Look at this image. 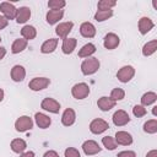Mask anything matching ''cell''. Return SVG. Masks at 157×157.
Masks as SVG:
<instances>
[{"instance_id":"1","label":"cell","mask_w":157,"mask_h":157,"mask_svg":"<svg viewBox=\"0 0 157 157\" xmlns=\"http://www.w3.org/2000/svg\"><path fill=\"white\" fill-rule=\"evenodd\" d=\"M99 66H101L99 60L97 58H94V56H91V58L85 59L81 63V72L83 75H86V76L93 75V74H96L98 71Z\"/></svg>"},{"instance_id":"2","label":"cell","mask_w":157,"mask_h":157,"mask_svg":"<svg viewBox=\"0 0 157 157\" xmlns=\"http://www.w3.org/2000/svg\"><path fill=\"white\" fill-rule=\"evenodd\" d=\"M91 90H90V86L86 83V82H78V83H75L71 88V94L74 98L76 99H85L86 97H88Z\"/></svg>"},{"instance_id":"3","label":"cell","mask_w":157,"mask_h":157,"mask_svg":"<svg viewBox=\"0 0 157 157\" xmlns=\"http://www.w3.org/2000/svg\"><path fill=\"white\" fill-rule=\"evenodd\" d=\"M134 76H135V69L131 65H125L120 67L117 72V78L123 83H128L129 81L132 80Z\"/></svg>"},{"instance_id":"4","label":"cell","mask_w":157,"mask_h":157,"mask_svg":"<svg viewBox=\"0 0 157 157\" xmlns=\"http://www.w3.org/2000/svg\"><path fill=\"white\" fill-rule=\"evenodd\" d=\"M33 124L34 123H33V120H32L31 117H28V115H21L15 121V129L18 132H25V131L31 130L33 128Z\"/></svg>"},{"instance_id":"5","label":"cell","mask_w":157,"mask_h":157,"mask_svg":"<svg viewBox=\"0 0 157 157\" xmlns=\"http://www.w3.org/2000/svg\"><path fill=\"white\" fill-rule=\"evenodd\" d=\"M109 124L108 121H105L104 119L101 118H96L90 123V131L94 135H99L102 132H104L105 130H108Z\"/></svg>"},{"instance_id":"6","label":"cell","mask_w":157,"mask_h":157,"mask_svg":"<svg viewBox=\"0 0 157 157\" xmlns=\"http://www.w3.org/2000/svg\"><path fill=\"white\" fill-rule=\"evenodd\" d=\"M40 108L49 112V113H53V114H58L60 112V103L54 99V98H50V97H47L44 98L42 102H40Z\"/></svg>"},{"instance_id":"7","label":"cell","mask_w":157,"mask_h":157,"mask_svg":"<svg viewBox=\"0 0 157 157\" xmlns=\"http://www.w3.org/2000/svg\"><path fill=\"white\" fill-rule=\"evenodd\" d=\"M49 85H50V80L48 77H34L29 81L28 87H29V90H32L34 92H38V91H42V90L47 88Z\"/></svg>"},{"instance_id":"8","label":"cell","mask_w":157,"mask_h":157,"mask_svg":"<svg viewBox=\"0 0 157 157\" xmlns=\"http://www.w3.org/2000/svg\"><path fill=\"white\" fill-rule=\"evenodd\" d=\"M120 43V38L118 34L113 33V32H109L104 36V39H103V45L105 49L108 50H113L115 49Z\"/></svg>"},{"instance_id":"9","label":"cell","mask_w":157,"mask_h":157,"mask_svg":"<svg viewBox=\"0 0 157 157\" xmlns=\"http://www.w3.org/2000/svg\"><path fill=\"white\" fill-rule=\"evenodd\" d=\"M82 151L87 156H93V155H97L98 152H101L102 151V147L94 140H86L82 144Z\"/></svg>"},{"instance_id":"10","label":"cell","mask_w":157,"mask_h":157,"mask_svg":"<svg viewBox=\"0 0 157 157\" xmlns=\"http://www.w3.org/2000/svg\"><path fill=\"white\" fill-rule=\"evenodd\" d=\"M0 11L2 13L4 17H6L7 20H13L16 17V12H17V9L15 7L13 4L9 2V1H2L0 4Z\"/></svg>"},{"instance_id":"11","label":"cell","mask_w":157,"mask_h":157,"mask_svg":"<svg viewBox=\"0 0 157 157\" xmlns=\"http://www.w3.org/2000/svg\"><path fill=\"white\" fill-rule=\"evenodd\" d=\"M72 27H74V22H71V21L61 22L55 27V33H56V36H59V38L65 39V38H67L69 33L72 31Z\"/></svg>"},{"instance_id":"12","label":"cell","mask_w":157,"mask_h":157,"mask_svg":"<svg viewBox=\"0 0 157 157\" xmlns=\"http://www.w3.org/2000/svg\"><path fill=\"white\" fill-rule=\"evenodd\" d=\"M112 119H113V123H114L115 126H124V125H126L130 121L129 114L125 110H123V109H118L113 114V118Z\"/></svg>"},{"instance_id":"13","label":"cell","mask_w":157,"mask_h":157,"mask_svg":"<svg viewBox=\"0 0 157 157\" xmlns=\"http://www.w3.org/2000/svg\"><path fill=\"white\" fill-rule=\"evenodd\" d=\"M76 121V113L72 108H66L61 115V124L64 126H71Z\"/></svg>"},{"instance_id":"14","label":"cell","mask_w":157,"mask_h":157,"mask_svg":"<svg viewBox=\"0 0 157 157\" xmlns=\"http://www.w3.org/2000/svg\"><path fill=\"white\" fill-rule=\"evenodd\" d=\"M114 140H115L117 145H121V146H129L132 144V136L128 131H124V130L117 131Z\"/></svg>"},{"instance_id":"15","label":"cell","mask_w":157,"mask_h":157,"mask_svg":"<svg viewBox=\"0 0 157 157\" xmlns=\"http://www.w3.org/2000/svg\"><path fill=\"white\" fill-rule=\"evenodd\" d=\"M137 27H139V32L141 34H147L153 27H155V23L150 18V17H141L139 20V23H137Z\"/></svg>"},{"instance_id":"16","label":"cell","mask_w":157,"mask_h":157,"mask_svg":"<svg viewBox=\"0 0 157 157\" xmlns=\"http://www.w3.org/2000/svg\"><path fill=\"white\" fill-rule=\"evenodd\" d=\"M117 104V102H114L110 97H107V96H102L101 98H98L97 101V105L98 108L102 110V112H108L112 108H114Z\"/></svg>"},{"instance_id":"17","label":"cell","mask_w":157,"mask_h":157,"mask_svg":"<svg viewBox=\"0 0 157 157\" xmlns=\"http://www.w3.org/2000/svg\"><path fill=\"white\" fill-rule=\"evenodd\" d=\"M80 33L85 38H93L96 36V27L91 22H83L80 26Z\"/></svg>"},{"instance_id":"18","label":"cell","mask_w":157,"mask_h":157,"mask_svg":"<svg viewBox=\"0 0 157 157\" xmlns=\"http://www.w3.org/2000/svg\"><path fill=\"white\" fill-rule=\"evenodd\" d=\"M10 75H11L12 81H15V82H22L25 80V77H26V70H25V67L22 65H15L11 69Z\"/></svg>"},{"instance_id":"19","label":"cell","mask_w":157,"mask_h":157,"mask_svg":"<svg viewBox=\"0 0 157 157\" xmlns=\"http://www.w3.org/2000/svg\"><path fill=\"white\" fill-rule=\"evenodd\" d=\"M31 17V9L27 7V6H22L20 9H17V12H16V22L17 23H26Z\"/></svg>"},{"instance_id":"20","label":"cell","mask_w":157,"mask_h":157,"mask_svg":"<svg viewBox=\"0 0 157 157\" xmlns=\"http://www.w3.org/2000/svg\"><path fill=\"white\" fill-rule=\"evenodd\" d=\"M34 121H36V124L38 125V128H40V129H47V128H49L50 124H52V119H50L47 114L39 113V112L34 114Z\"/></svg>"},{"instance_id":"21","label":"cell","mask_w":157,"mask_h":157,"mask_svg":"<svg viewBox=\"0 0 157 157\" xmlns=\"http://www.w3.org/2000/svg\"><path fill=\"white\" fill-rule=\"evenodd\" d=\"M64 16V10H49L47 12L45 20L49 25H55L58 23Z\"/></svg>"},{"instance_id":"22","label":"cell","mask_w":157,"mask_h":157,"mask_svg":"<svg viewBox=\"0 0 157 157\" xmlns=\"http://www.w3.org/2000/svg\"><path fill=\"white\" fill-rule=\"evenodd\" d=\"M76 45H77V39L76 38H65V39H63L61 50H63L64 54L69 55L76 49Z\"/></svg>"},{"instance_id":"23","label":"cell","mask_w":157,"mask_h":157,"mask_svg":"<svg viewBox=\"0 0 157 157\" xmlns=\"http://www.w3.org/2000/svg\"><path fill=\"white\" fill-rule=\"evenodd\" d=\"M58 39L56 38H49L47 39L45 42H43V44L40 45V52L43 54H49V53H53L56 47H58Z\"/></svg>"},{"instance_id":"24","label":"cell","mask_w":157,"mask_h":157,"mask_svg":"<svg viewBox=\"0 0 157 157\" xmlns=\"http://www.w3.org/2000/svg\"><path fill=\"white\" fill-rule=\"evenodd\" d=\"M10 147H11V150H12L15 153L21 155V153H23V152L26 151L27 144H26V141H25L23 139H13V140L11 141V144H10Z\"/></svg>"},{"instance_id":"25","label":"cell","mask_w":157,"mask_h":157,"mask_svg":"<svg viewBox=\"0 0 157 157\" xmlns=\"http://www.w3.org/2000/svg\"><path fill=\"white\" fill-rule=\"evenodd\" d=\"M96 45L93 43H87L85 45L81 47V49L78 50V56L80 58H91L94 53H96Z\"/></svg>"},{"instance_id":"26","label":"cell","mask_w":157,"mask_h":157,"mask_svg":"<svg viewBox=\"0 0 157 157\" xmlns=\"http://www.w3.org/2000/svg\"><path fill=\"white\" fill-rule=\"evenodd\" d=\"M21 36H22V38L26 39L27 42H28V40H32V39H34L36 36H37V29H36L33 26L26 25V26H23L22 29H21Z\"/></svg>"},{"instance_id":"27","label":"cell","mask_w":157,"mask_h":157,"mask_svg":"<svg viewBox=\"0 0 157 157\" xmlns=\"http://www.w3.org/2000/svg\"><path fill=\"white\" fill-rule=\"evenodd\" d=\"M27 44H28V42H27L26 39H23V38H17V39H15L13 43H12V45H11V52H12V54H18V53L23 52V50L27 48Z\"/></svg>"},{"instance_id":"28","label":"cell","mask_w":157,"mask_h":157,"mask_svg":"<svg viewBox=\"0 0 157 157\" xmlns=\"http://www.w3.org/2000/svg\"><path fill=\"white\" fill-rule=\"evenodd\" d=\"M157 50V39H152L144 44L142 47V55L144 56H151Z\"/></svg>"},{"instance_id":"29","label":"cell","mask_w":157,"mask_h":157,"mask_svg":"<svg viewBox=\"0 0 157 157\" xmlns=\"http://www.w3.org/2000/svg\"><path fill=\"white\" fill-rule=\"evenodd\" d=\"M156 101H157V94H156V92L150 91V92H146V93L142 94V97H141V105L147 107V105L153 104Z\"/></svg>"},{"instance_id":"30","label":"cell","mask_w":157,"mask_h":157,"mask_svg":"<svg viewBox=\"0 0 157 157\" xmlns=\"http://www.w3.org/2000/svg\"><path fill=\"white\" fill-rule=\"evenodd\" d=\"M113 16V10H97L94 13V20L97 22H103Z\"/></svg>"},{"instance_id":"31","label":"cell","mask_w":157,"mask_h":157,"mask_svg":"<svg viewBox=\"0 0 157 157\" xmlns=\"http://www.w3.org/2000/svg\"><path fill=\"white\" fill-rule=\"evenodd\" d=\"M144 131L147 134L157 132V119H150L144 124Z\"/></svg>"},{"instance_id":"32","label":"cell","mask_w":157,"mask_h":157,"mask_svg":"<svg viewBox=\"0 0 157 157\" xmlns=\"http://www.w3.org/2000/svg\"><path fill=\"white\" fill-rule=\"evenodd\" d=\"M114 102H118V101H121V99H124L125 98V91L123 90V88H119V87H117V88H113L112 90V92H110V96H109Z\"/></svg>"},{"instance_id":"33","label":"cell","mask_w":157,"mask_h":157,"mask_svg":"<svg viewBox=\"0 0 157 157\" xmlns=\"http://www.w3.org/2000/svg\"><path fill=\"white\" fill-rule=\"evenodd\" d=\"M102 145H103L107 150H110V151H113V150H115V148L118 147V145H117L114 137H112V136H104V137L102 139Z\"/></svg>"},{"instance_id":"34","label":"cell","mask_w":157,"mask_h":157,"mask_svg":"<svg viewBox=\"0 0 157 157\" xmlns=\"http://www.w3.org/2000/svg\"><path fill=\"white\" fill-rule=\"evenodd\" d=\"M117 5V1L114 0H99L97 4L98 10H112Z\"/></svg>"},{"instance_id":"35","label":"cell","mask_w":157,"mask_h":157,"mask_svg":"<svg viewBox=\"0 0 157 157\" xmlns=\"http://www.w3.org/2000/svg\"><path fill=\"white\" fill-rule=\"evenodd\" d=\"M66 5L65 0H49L48 1V7L50 10H63Z\"/></svg>"},{"instance_id":"36","label":"cell","mask_w":157,"mask_h":157,"mask_svg":"<svg viewBox=\"0 0 157 157\" xmlns=\"http://www.w3.org/2000/svg\"><path fill=\"white\" fill-rule=\"evenodd\" d=\"M132 114H134L136 118H141V117H145V115L147 114V109H146L144 105H141V104H136V105H134V108H132Z\"/></svg>"},{"instance_id":"37","label":"cell","mask_w":157,"mask_h":157,"mask_svg":"<svg viewBox=\"0 0 157 157\" xmlns=\"http://www.w3.org/2000/svg\"><path fill=\"white\" fill-rule=\"evenodd\" d=\"M64 156L65 157H81L78 150L75 148V147H67L64 152Z\"/></svg>"},{"instance_id":"38","label":"cell","mask_w":157,"mask_h":157,"mask_svg":"<svg viewBox=\"0 0 157 157\" xmlns=\"http://www.w3.org/2000/svg\"><path fill=\"white\" fill-rule=\"evenodd\" d=\"M117 157H136V153L134 151H130V150H125V151H121L117 155Z\"/></svg>"},{"instance_id":"39","label":"cell","mask_w":157,"mask_h":157,"mask_svg":"<svg viewBox=\"0 0 157 157\" xmlns=\"http://www.w3.org/2000/svg\"><path fill=\"white\" fill-rule=\"evenodd\" d=\"M7 25H9V20L6 17H4L2 15H0V31L4 29L5 27H7Z\"/></svg>"},{"instance_id":"40","label":"cell","mask_w":157,"mask_h":157,"mask_svg":"<svg viewBox=\"0 0 157 157\" xmlns=\"http://www.w3.org/2000/svg\"><path fill=\"white\" fill-rule=\"evenodd\" d=\"M43 157H59V155H58V152L54 151V150H48V151L43 155Z\"/></svg>"},{"instance_id":"41","label":"cell","mask_w":157,"mask_h":157,"mask_svg":"<svg viewBox=\"0 0 157 157\" xmlns=\"http://www.w3.org/2000/svg\"><path fill=\"white\" fill-rule=\"evenodd\" d=\"M34 156L36 155H34L33 151H26V152H23V153L20 155V157H34Z\"/></svg>"},{"instance_id":"42","label":"cell","mask_w":157,"mask_h":157,"mask_svg":"<svg viewBox=\"0 0 157 157\" xmlns=\"http://www.w3.org/2000/svg\"><path fill=\"white\" fill-rule=\"evenodd\" d=\"M146 157H157V150H151L147 152Z\"/></svg>"},{"instance_id":"43","label":"cell","mask_w":157,"mask_h":157,"mask_svg":"<svg viewBox=\"0 0 157 157\" xmlns=\"http://www.w3.org/2000/svg\"><path fill=\"white\" fill-rule=\"evenodd\" d=\"M6 55V49L4 47H0V60Z\"/></svg>"},{"instance_id":"44","label":"cell","mask_w":157,"mask_h":157,"mask_svg":"<svg viewBox=\"0 0 157 157\" xmlns=\"http://www.w3.org/2000/svg\"><path fill=\"white\" fill-rule=\"evenodd\" d=\"M4 96H5V93H4V90H2V88H0V102L4 99Z\"/></svg>"},{"instance_id":"45","label":"cell","mask_w":157,"mask_h":157,"mask_svg":"<svg viewBox=\"0 0 157 157\" xmlns=\"http://www.w3.org/2000/svg\"><path fill=\"white\" fill-rule=\"evenodd\" d=\"M152 114H153L155 117L157 115V105H155V107H153V109H152Z\"/></svg>"},{"instance_id":"46","label":"cell","mask_w":157,"mask_h":157,"mask_svg":"<svg viewBox=\"0 0 157 157\" xmlns=\"http://www.w3.org/2000/svg\"><path fill=\"white\" fill-rule=\"evenodd\" d=\"M0 43H1V37H0Z\"/></svg>"}]
</instances>
